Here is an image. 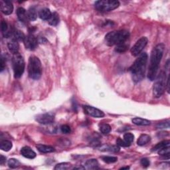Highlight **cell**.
<instances>
[{
	"mask_svg": "<svg viewBox=\"0 0 170 170\" xmlns=\"http://www.w3.org/2000/svg\"><path fill=\"white\" fill-rule=\"evenodd\" d=\"M1 28L3 37L7 38L11 36V33L8 31V25L6 21L2 20L1 23Z\"/></svg>",
	"mask_w": 170,
	"mask_h": 170,
	"instance_id": "26",
	"label": "cell"
},
{
	"mask_svg": "<svg viewBox=\"0 0 170 170\" xmlns=\"http://www.w3.org/2000/svg\"><path fill=\"white\" fill-rule=\"evenodd\" d=\"M9 167L11 168H17L20 165V162H19L17 159L15 158H11L7 162Z\"/></svg>",
	"mask_w": 170,
	"mask_h": 170,
	"instance_id": "31",
	"label": "cell"
},
{
	"mask_svg": "<svg viewBox=\"0 0 170 170\" xmlns=\"http://www.w3.org/2000/svg\"><path fill=\"white\" fill-rule=\"evenodd\" d=\"M28 75L31 79L38 80L42 75V65L41 61L35 56H31L28 63Z\"/></svg>",
	"mask_w": 170,
	"mask_h": 170,
	"instance_id": "4",
	"label": "cell"
},
{
	"mask_svg": "<svg viewBox=\"0 0 170 170\" xmlns=\"http://www.w3.org/2000/svg\"><path fill=\"white\" fill-rule=\"evenodd\" d=\"M116 144L120 147H129L131 144H129L124 140H122L121 138H118L116 140Z\"/></svg>",
	"mask_w": 170,
	"mask_h": 170,
	"instance_id": "35",
	"label": "cell"
},
{
	"mask_svg": "<svg viewBox=\"0 0 170 170\" xmlns=\"http://www.w3.org/2000/svg\"><path fill=\"white\" fill-rule=\"evenodd\" d=\"M12 65L15 78H20L24 74L25 67L24 59L20 53H18L13 55L12 58Z\"/></svg>",
	"mask_w": 170,
	"mask_h": 170,
	"instance_id": "6",
	"label": "cell"
},
{
	"mask_svg": "<svg viewBox=\"0 0 170 170\" xmlns=\"http://www.w3.org/2000/svg\"><path fill=\"white\" fill-rule=\"evenodd\" d=\"M28 17L29 21H35L37 18V13L34 7H31L28 11Z\"/></svg>",
	"mask_w": 170,
	"mask_h": 170,
	"instance_id": "22",
	"label": "cell"
},
{
	"mask_svg": "<svg viewBox=\"0 0 170 170\" xmlns=\"http://www.w3.org/2000/svg\"><path fill=\"white\" fill-rule=\"evenodd\" d=\"M17 15L19 21L23 23H27L29 20L28 17V12L23 7H19L17 9Z\"/></svg>",
	"mask_w": 170,
	"mask_h": 170,
	"instance_id": "15",
	"label": "cell"
},
{
	"mask_svg": "<svg viewBox=\"0 0 170 170\" xmlns=\"http://www.w3.org/2000/svg\"><path fill=\"white\" fill-rule=\"evenodd\" d=\"M7 47L9 50V51L15 55V54L18 53L19 49V45L18 41L15 39V38L12 39L11 41H9L7 43Z\"/></svg>",
	"mask_w": 170,
	"mask_h": 170,
	"instance_id": "14",
	"label": "cell"
},
{
	"mask_svg": "<svg viewBox=\"0 0 170 170\" xmlns=\"http://www.w3.org/2000/svg\"><path fill=\"white\" fill-rule=\"evenodd\" d=\"M12 143L9 140H2L0 143V149L4 152H8L12 148Z\"/></svg>",
	"mask_w": 170,
	"mask_h": 170,
	"instance_id": "21",
	"label": "cell"
},
{
	"mask_svg": "<svg viewBox=\"0 0 170 170\" xmlns=\"http://www.w3.org/2000/svg\"><path fill=\"white\" fill-rule=\"evenodd\" d=\"M0 8L3 14L10 15L13 11V6L8 0H2L0 2Z\"/></svg>",
	"mask_w": 170,
	"mask_h": 170,
	"instance_id": "12",
	"label": "cell"
},
{
	"mask_svg": "<svg viewBox=\"0 0 170 170\" xmlns=\"http://www.w3.org/2000/svg\"><path fill=\"white\" fill-rule=\"evenodd\" d=\"M134 136L131 133L128 132L124 135V140L126 142H127L128 143H129V144H131V143L134 141Z\"/></svg>",
	"mask_w": 170,
	"mask_h": 170,
	"instance_id": "34",
	"label": "cell"
},
{
	"mask_svg": "<svg viewBox=\"0 0 170 170\" xmlns=\"http://www.w3.org/2000/svg\"><path fill=\"white\" fill-rule=\"evenodd\" d=\"M129 168H130V167H124V168H120V169H128Z\"/></svg>",
	"mask_w": 170,
	"mask_h": 170,
	"instance_id": "41",
	"label": "cell"
},
{
	"mask_svg": "<svg viewBox=\"0 0 170 170\" xmlns=\"http://www.w3.org/2000/svg\"><path fill=\"white\" fill-rule=\"evenodd\" d=\"M148 55L146 53H142L138 55V59L130 68V71L132 73V79L135 83H139L144 78Z\"/></svg>",
	"mask_w": 170,
	"mask_h": 170,
	"instance_id": "2",
	"label": "cell"
},
{
	"mask_svg": "<svg viewBox=\"0 0 170 170\" xmlns=\"http://www.w3.org/2000/svg\"><path fill=\"white\" fill-rule=\"evenodd\" d=\"M71 164L69 163H67V162H65V163H60L56 165L55 167V170H67L70 169L71 168Z\"/></svg>",
	"mask_w": 170,
	"mask_h": 170,
	"instance_id": "29",
	"label": "cell"
},
{
	"mask_svg": "<svg viewBox=\"0 0 170 170\" xmlns=\"http://www.w3.org/2000/svg\"><path fill=\"white\" fill-rule=\"evenodd\" d=\"M83 109L84 111V113L88 115L91 116L94 118H103L104 116V113L102 111L96 109L93 106H83Z\"/></svg>",
	"mask_w": 170,
	"mask_h": 170,
	"instance_id": "11",
	"label": "cell"
},
{
	"mask_svg": "<svg viewBox=\"0 0 170 170\" xmlns=\"http://www.w3.org/2000/svg\"><path fill=\"white\" fill-rule=\"evenodd\" d=\"M140 164L144 168H148L150 164V160L147 159V158H143L140 161Z\"/></svg>",
	"mask_w": 170,
	"mask_h": 170,
	"instance_id": "38",
	"label": "cell"
},
{
	"mask_svg": "<svg viewBox=\"0 0 170 170\" xmlns=\"http://www.w3.org/2000/svg\"><path fill=\"white\" fill-rule=\"evenodd\" d=\"M37 149L41 153H51L55 152V148L51 146L43 145V144H37L36 146Z\"/></svg>",
	"mask_w": 170,
	"mask_h": 170,
	"instance_id": "17",
	"label": "cell"
},
{
	"mask_svg": "<svg viewBox=\"0 0 170 170\" xmlns=\"http://www.w3.org/2000/svg\"><path fill=\"white\" fill-rule=\"evenodd\" d=\"M151 140V137H150L148 134H142L141 136L139 137L137 141V144L140 146H143Z\"/></svg>",
	"mask_w": 170,
	"mask_h": 170,
	"instance_id": "19",
	"label": "cell"
},
{
	"mask_svg": "<svg viewBox=\"0 0 170 170\" xmlns=\"http://www.w3.org/2000/svg\"><path fill=\"white\" fill-rule=\"evenodd\" d=\"M157 128L163 129V128H169V121H165L163 122L158 123L156 126Z\"/></svg>",
	"mask_w": 170,
	"mask_h": 170,
	"instance_id": "36",
	"label": "cell"
},
{
	"mask_svg": "<svg viewBox=\"0 0 170 170\" xmlns=\"http://www.w3.org/2000/svg\"><path fill=\"white\" fill-rule=\"evenodd\" d=\"M6 161V157L3 155L0 156V164L3 165Z\"/></svg>",
	"mask_w": 170,
	"mask_h": 170,
	"instance_id": "39",
	"label": "cell"
},
{
	"mask_svg": "<svg viewBox=\"0 0 170 170\" xmlns=\"http://www.w3.org/2000/svg\"><path fill=\"white\" fill-rule=\"evenodd\" d=\"M49 24L52 26H57L58 24L59 23V14L56 12H54L52 13L51 18L49 19Z\"/></svg>",
	"mask_w": 170,
	"mask_h": 170,
	"instance_id": "25",
	"label": "cell"
},
{
	"mask_svg": "<svg viewBox=\"0 0 170 170\" xmlns=\"http://www.w3.org/2000/svg\"><path fill=\"white\" fill-rule=\"evenodd\" d=\"M164 49L165 45L164 43L157 45L152 49L150 55V63L148 72V78L150 80L153 81L156 78Z\"/></svg>",
	"mask_w": 170,
	"mask_h": 170,
	"instance_id": "1",
	"label": "cell"
},
{
	"mask_svg": "<svg viewBox=\"0 0 170 170\" xmlns=\"http://www.w3.org/2000/svg\"><path fill=\"white\" fill-rule=\"evenodd\" d=\"M102 151H109L112 152H118L120 151V146H111V145H104L100 149Z\"/></svg>",
	"mask_w": 170,
	"mask_h": 170,
	"instance_id": "23",
	"label": "cell"
},
{
	"mask_svg": "<svg viewBox=\"0 0 170 170\" xmlns=\"http://www.w3.org/2000/svg\"><path fill=\"white\" fill-rule=\"evenodd\" d=\"M158 153H159V155H160L161 156H164L165 157H167V159H169V154H170L169 146L165 147V148L160 150L159 151H158Z\"/></svg>",
	"mask_w": 170,
	"mask_h": 170,
	"instance_id": "30",
	"label": "cell"
},
{
	"mask_svg": "<svg viewBox=\"0 0 170 170\" xmlns=\"http://www.w3.org/2000/svg\"><path fill=\"white\" fill-rule=\"evenodd\" d=\"M85 169H98V162L96 159H90L85 163Z\"/></svg>",
	"mask_w": 170,
	"mask_h": 170,
	"instance_id": "18",
	"label": "cell"
},
{
	"mask_svg": "<svg viewBox=\"0 0 170 170\" xmlns=\"http://www.w3.org/2000/svg\"><path fill=\"white\" fill-rule=\"evenodd\" d=\"M39 17L42 20L49 21V19L51 18L52 13L48 8H42L39 11Z\"/></svg>",
	"mask_w": 170,
	"mask_h": 170,
	"instance_id": "16",
	"label": "cell"
},
{
	"mask_svg": "<svg viewBox=\"0 0 170 170\" xmlns=\"http://www.w3.org/2000/svg\"><path fill=\"white\" fill-rule=\"evenodd\" d=\"M21 155L29 159H34L36 157V153L29 146H25L21 150Z\"/></svg>",
	"mask_w": 170,
	"mask_h": 170,
	"instance_id": "13",
	"label": "cell"
},
{
	"mask_svg": "<svg viewBox=\"0 0 170 170\" xmlns=\"http://www.w3.org/2000/svg\"><path fill=\"white\" fill-rule=\"evenodd\" d=\"M129 46L128 45L126 44L125 42L124 43H122V44H120L116 46L115 47V51L119 53H123L126 52L128 49Z\"/></svg>",
	"mask_w": 170,
	"mask_h": 170,
	"instance_id": "28",
	"label": "cell"
},
{
	"mask_svg": "<svg viewBox=\"0 0 170 170\" xmlns=\"http://www.w3.org/2000/svg\"><path fill=\"white\" fill-rule=\"evenodd\" d=\"M130 37V33L126 30L114 31L105 36L106 44L109 46L118 45L124 43Z\"/></svg>",
	"mask_w": 170,
	"mask_h": 170,
	"instance_id": "3",
	"label": "cell"
},
{
	"mask_svg": "<svg viewBox=\"0 0 170 170\" xmlns=\"http://www.w3.org/2000/svg\"><path fill=\"white\" fill-rule=\"evenodd\" d=\"M102 160L108 164H113L115 163L118 161V158L114 156H103L102 157Z\"/></svg>",
	"mask_w": 170,
	"mask_h": 170,
	"instance_id": "33",
	"label": "cell"
},
{
	"mask_svg": "<svg viewBox=\"0 0 170 170\" xmlns=\"http://www.w3.org/2000/svg\"><path fill=\"white\" fill-rule=\"evenodd\" d=\"M120 6V2L116 0H100L96 2L94 7L101 12H108L118 8Z\"/></svg>",
	"mask_w": 170,
	"mask_h": 170,
	"instance_id": "7",
	"label": "cell"
},
{
	"mask_svg": "<svg viewBox=\"0 0 170 170\" xmlns=\"http://www.w3.org/2000/svg\"><path fill=\"white\" fill-rule=\"evenodd\" d=\"M132 122L135 125L137 126H149L151 124V122L148 120L141 118H135L132 119Z\"/></svg>",
	"mask_w": 170,
	"mask_h": 170,
	"instance_id": "20",
	"label": "cell"
},
{
	"mask_svg": "<svg viewBox=\"0 0 170 170\" xmlns=\"http://www.w3.org/2000/svg\"><path fill=\"white\" fill-rule=\"evenodd\" d=\"M5 68V62H4V59L3 57H2V61H1V71L2 72L4 70Z\"/></svg>",
	"mask_w": 170,
	"mask_h": 170,
	"instance_id": "40",
	"label": "cell"
},
{
	"mask_svg": "<svg viewBox=\"0 0 170 170\" xmlns=\"http://www.w3.org/2000/svg\"><path fill=\"white\" fill-rule=\"evenodd\" d=\"M155 80L153 87V94L154 97L160 98L164 93L166 88L165 72L161 71L157 75Z\"/></svg>",
	"mask_w": 170,
	"mask_h": 170,
	"instance_id": "5",
	"label": "cell"
},
{
	"mask_svg": "<svg viewBox=\"0 0 170 170\" xmlns=\"http://www.w3.org/2000/svg\"><path fill=\"white\" fill-rule=\"evenodd\" d=\"M148 39L146 37H142L140 39H138L135 45L133 46L132 48L131 49V53L134 57L138 56L142 50L145 48L146 46L148 44Z\"/></svg>",
	"mask_w": 170,
	"mask_h": 170,
	"instance_id": "8",
	"label": "cell"
},
{
	"mask_svg": "<svg viewBox=\"0 0 170 170\" xmlns=\"http://www.w3.org/2000/svg\"><path fill=\"white\" fill-rule=\"evenodd\" d=\"M13 33L14 38L15 39L17 40L18 41H24V39L26 36L22 31L16 29V30H14Z\"/></svg>",
	"mask_w": 170,
	"mask_h": 170,
	"instance_id": "27",
	"label": "cell"
},
{
	"mask_svg": "<svg viewBox=\"0 0 170 170\" xmlns=\"http://www.w3.org/2000/svg\"><path fill=\"white\" fill-rule=\"evenodd\" d=\"M169 144H170V142L169 140H165V141H162L160 143H158L155 146L153 147L152 148V152H158L160 150L162 149L165 148V147H167V146H169Z\"/></svg>",
	"mask_w": 170,
	"mask_h": 170,
	"instance_id": "24",
	"label": "cell"
},
{
	"mask_svg": "<svg viewBox=\"0 0 170 170\" xmlns=\"http://www.w3.org/2000/svg\"><path fill=\"white\" fill-rule=\"evenodd\" d=\"M35 120L43 125L50 124H52L55 120V114L52 113L39 114L36 116Z\"/></svg>",
	"mask_w": 170,
	"mask_h": 170,
	"instance_id": "9",
	"label": "cell"
},
{
	"mask_svg": "<svg viewBox=\"0 0 170 170\" xmlns=\"http://www.w3.org/2000/svg\"><path fill=\"white\" fill-rule=\"evenodd\" d=\"M61 130L62 133L63 134H69L71 133V127L67 125V124H65L63 125L61 127Z\"/></svg>",
	"mask_w": 170,
	"mask_h": 170,
	"instance_id": "37",
	"label": "cell"
},
{
	"mask_svg": "<svg viewBox=\"0 0 170 170\" xmlns=\"http://www.w3.org/2000/svg\"><path fill=\"white\" fill-rule=\"evenodd\" d=\"M112 128L111 126L107 124H104L100 127V130L103 134H108L110 132Z\"/></svg>",
	"mask_w": 170,
	"mask_h": 170,
	"instance_id": "32",
	"label": "cell"
},
{
	"mask_svg": "<svg viewBox=\"0 0 170 170\" xmlns=\"http://www.w3.org/2000/svg\"><path fill=\"white\" fill-rule=\"evenodd\" d=\"M24 42L27 49L30 50V51H34L37 47L39 41L33 35L29 34L25 37Z\"/></svg>",
	"mask_w": 170,
	"mask_h": 170,
	"instance_id": "10",
	"label": "cell"
}]
</instances>
